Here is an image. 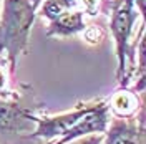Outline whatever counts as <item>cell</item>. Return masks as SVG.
<instances>
[{
  "label": "cell",
  "mask_w": 146,
  "mask_h": 144,
  "mask_svg": "<svg viewBox=\"0 0 146 144\" xmlns=\"http://www.w3.org/2000/svg\"><path fill=\"white\" fill-rule=\"evenodd\" d=\"M30 111L18 103L0 98V133L3 131H20L25 127ZM30 123V121H28Z\"/></svg>",
  "instance_id": "obj_7"
},
{
  "label": "cell",
  "mask_w": 146,
  "mask_h": 144,
  "mask_svg": "<svg viewBox=\"0 0 146 144\" xmlns=\"http://www.w3.org/2000/svg\"><path fill=\"white\" fill-rule=\"evenodd\" d=\"M85 17L83 12L73 10V12H65L60 17L53 18L50 22V27L46 30L48 38H65V36L76 35L80 32H85Z\"/></svg>",
  "instance_id": "obj_5"
},
{
  "label": "cell",
  "mask_w": 146,
  "mask_h": 144,
  "mask_svg": "<svg viewBox=\"0 0 146 144\" xmlns=\"http://www.w3.org/2000/svg\"><path fill=\"white\" fill-rule=\"evenodd\" d=\"M103 137H105V134H90V136H85V137H78L75 141H70L66 144H101Z\"/></svg>",
  "instance_id": "obj_10"
},
{
  "label": "cell",
  "mask_w": 146,
  "mask_h": 144,
  "mask_svg": "<svg viewBox=\"0 0 146 144\" xmlns=\"http://www.w3.org/2000/svg\"><path fill=\"white\" fill-rule=\"evenodd\" d=\"M73 5H75V0H43L42 2V15L52 22L53 18L68 12Z\"/></svg>",
  "instance_id": "obj_8"
},
{
  "label": "cell",
  "mask_w": 146,
  "mask_h": 144,
  "mask_svg": "<svg viewBox=\"0 0 146 144\" xmlns=\"http://www.w3.org/2000/svg\"><path fill=\"white\" fill-rule=\"evenodd\" d=\"M135 2V7H136L138 10V13L143 17L145 15V5H146V0H133Z\"/></svg>",
  "instance_id": "obj_11"
},
{
  "label": "cell",
  "mask_w": 146,
  "mask_h": 144,
  "mask_svg": "<svg viewBox=\"0 0 146 144\" xmlns=\"http://www.w3.org/2000/svg\"><path fill=\"white\" fill-rule=\"evenodd\" d=\"M106 103H108L110 113H113L115 118H121V119L136 118L138 111L143 109V104L139 103L138 94L135 91L126 90V88L118 90Z\"/></svg>",
  "instance_id": "obj_6"
},
{
  "label": "cell",
  "mask_w": 146,
  "mask_h": 144,
  "mask_svg": "<svg viewBox=\"0 0 146 144\" xmlns=\"http://www.w3.org/2000/svg\"><path fill=\"white\" fill-rule=\"evenodd\" d=\"M43 0H3L0 15V56L5 55L10 76H13L18 56L27 52L30 28Z\"/></svg>",
  "instance_id": "obj_1"
},
{
  "label": "cell",
  "mask_w": 146,
  "mask_h": 144,
  "mask_svg": "<svg viewBox=\"0 0 146 144\" xmlns=\"http://www.w3.org/2000/svg\"><path fill=\"white\" fill-rule=\"evenodd\" d=\"M138 10L133 0H113L111 2V20L110 32L115 40V52L118 60L116 78L121 88L128 86V55H129V40L133 33V25L138 18Z\"/></svg>",
  "instance_id": "obj_2"
},
{
  "label": "cell",
  "mask_w": 146,
  "mask_h": 144,
  "mask_svg": "<svg viewBox=\"0 0 146 144\" xmlns=\"http://www.w3.org/2000/svg\"><path fill=\"white\" fill-rule=\"evenodd\" d=\"M95 104H96V101L95 103H80L70 111H65V113H60V114H53V116H36L33 113H30L28 114V121L35 123V131L30 133L27 137L46 139V141L60 139L80 119H83L86 116L91 109L95 108Z\"/></svg>",
  "instance_id": "obj_3"
},
{
  "label": "cell",
  "mask_w": 146,
  "mask_h": 144,
  "mask_svg": "<svg viewBox=\"0 0 146 144\" xmlns=\"http://www.w3.org/2000/svg\"><path fill=\"white\" fill-rule=\"evenodd\" d=\"M145 23L139 28V35H138V56H139V63H138V70H139V75H136V85L133 91L135 93H143L145 91Z\"/></svg>",
  "instance_id": "obj_9"
},
{
  "label": "cell",
  "mask_w": 146,
  "mask_h": 144,
  "mask_svg": "<svg viewBox=\"0 0 146 144\" xmlns=\"http://www.w3.org/2000/svg\"><path fill=\"white\" fill-rule=\"evenodd\" d=\"M101 144H146L145 136V111L139 113V119L129 118L110 119L108 127L103 133Z\"/></svg>",
  "instance_id": "obj_4"
}]
</instances>
